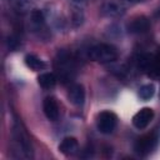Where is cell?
<instances>
[{
    "label": "cell",
    "mask_w": 160,
    "mask_h": 160,
    "mask_svg": "<svg viewBox=\"0 0 160 160\" xmlns=\"http://www.w3.org/2000/svg\"><path fill=\"white\" fill-rule=\"evenodd\" d=\"M75 1H82V0H75Z\"/></svg>",
    "instance_id": "cell-21"
},
{
    "label": "cell",
    "mask_w": 160,
    "mask_h": 160,
    "mask_svg": "<svg viewBox=\"0 0 160 160\" xmlns=\"http://www.w3.org/2000/svg\"><path fill=\"white\" fill-rule=\"evenodd\" d=\"M158 142H159V135L158 132L152 131L140 136L134 144V150L139 156H148L156 149Z\"/></svg>",
    "instance_id": "cell-3"
},
{
    "label": "cell",
    "mask_w": 160,
    "mask_h": 160,
    "mask_svg": "<svg viewBox=\"0 0 160 160\" xmlns=\"http://www.w3.org/2000/svg\"><path fill=\"white\" fill-rule=\"evenodd\" d=\"M89 58L100 64H109L118 59V50L109 44H98L89 49Z\"/></svg>",
    "instance_id": "cell-2"
},
{
    "label": "cell",
    "mask_w": 160,
    "mask_h": 160,
    "mask_svg": "<svg viewBox=\"0 0 160 160\" xmlns=\"http://www.w3.org/2000/svg\"><path fill=\"white\" fill-rule=\"evenodd\" d=\"M129 1H132V2H136V1H141V0H129Z\"/></svg>",
    "instance_id": "cell-20"
},
{
    "label": "cell",
    "mask_w": 160,
    "mask_h": 160,
    "mask_svg": "<svg viewBox=\"0 0 160 160\" xmlns=\"http://www.w3.org/2000/svg\"><path fill=\"white\" fill-rule=\"evenodd\" d=\"M104 12L109 16H119L124 12L122 8L115 2H108L105 6H104Z\"/></svg>",
    "instance_id": "cell-15"
},
{
    "label": "cell",
    "mask_w": 160,
    "mask_h": 160,
    "mask_svg": "<svg viewBox=\"0 0 160 160\" xmlns=\"http://www.w3.org/2000/svg\"><path fill=\"white\" fill-rule=\"evenodd\" d=\"M150 29V21L146 16H135L128 24V31L131 34H144Z\"/></svg>",
    "instance_id": "cell-8"
},
{
    "label": "cell",
    "mask_w": 160,
    "mask_h": 160,
    "mask_svg": "<svg viewBox=\"0 0 160 160\" xmlns=\"http://www.w3.org/2000/svg\"><path fill=\"white\" fill-rule=\"evenodd\" d=\"M154 94H155V86L152 84H145L139 89V98L144 101H148L149 99H151Z\"/></svg>",
    "instance_id": "cell-14"
},
{
    "label": "cell",
    "mask_w": 160,
    "mask_h": 160,
    "mask_svg": "<svg viewBox=\"0 0 160 160\" xmlns=\"http://www.w3.org/2000/svg\"><path fill=\"white\" fill-rule=\"evenodd\" d=\"M19 45H20V41H19V39L16 36L11 35V36L8 38V46H9L10 50H12V51L16 50L19 48Z\"/></svg>",
    "instance_id": "cell-19"
},
{
    "label": "cell",
    "mask_w": 160,
    "mask_h": 160,
    "mask_svg": "<svg viewBox=\"0 0 160 160\" xmlns=\"http://www.w3.org/2000/svg\"><path fill=\"white\" fill-rule=\"evenodd\" d=\"M42 110L45 116L50 120V121H56L59 119L60 111H59V105L55 98L52 96H48L44 99L42 101Z\"/></svg>",
    "instance_id": "cell-10"
},
{
    "label": "cell",
    "mask_w": 160,
    "mask_h": 160,
    "mask_svg": "<svg viewBox=\"0 0 160 160\" xmlns=\"http://www.w3.org/2000/svg\"><path fill=\"white\" fill-rule=\"evenodd\" d=\"M56 76L52 72H42L38 76V84L42 89H52L56 85Z\"/></svg>",
    "instance_id": "cell-13"
},
{
    "label": "cell",
    "mask_w": 160,
    "mask_h": 160,
    "mask_svg": "<svg viewBox=\"0 0 160 160\" xmlns=\"http://www.w3.org/2000/svg\"><path fill=\"white\" fill-rule=\"evenodd\" d=\"M6 1L18 12H24L28 8V1L26 0H6Z\"/></svg>",
    "instance_id": "cell-17"
},
{
    "label": "cell",
    "mask_w": 160,
    "mask_h": 160,
    "mask_svg": "<svg viewBox=\"0 0 160 160\" xmlns=\"http://www.w3.org/2000/svg\"><path fill=\"white\" fill-rule=\"evenodd\" d=\"M82 20H84V14L81 11L80 8L78 6H72V10H71V22L75 28L80 26L82 24Z\"/></svg>",
    "instance_id": "cell-16"
},
{
    "label": "cell",
    "mask_w": 160,
    "mask_h": 160,
    "mask_svg": "<svg viewBox=\"0 0 160 160\" xmlns=\"http://www.w3.org/2000/svg\"><path fill=\"white\" fill-rule=\"evenodd\" d=\"M151 75H160V50L156 55H154V68Z\"/></svg>",
    "instance_id": "cell-18"
},
{
    "label": "cell",
    "mask_w": 160,
    "mask_h": 160,
    "mask_svg": "<svg viewBox=\"0 0 160 160\" xmlns=\"http://www.w3.org/2000/svg\"><path fill=\"white\" fill-rule=\"evenodd\" d=\"M79 148V142L75 138L72 136H66L61 140V142L59 144V151L61 154H64L65 156H70L74 155L78 151Z\"/></svg>",
    "instance_id": "cell-11"
},
{
    "label": "cell",
    "mask_w": 160,
    "mask_h": 160,
    "mask_svg": "<svg viewBox=\"0 0 160 160\" xmlns=\"http://www.w3.org/2000/svg\"><path fill=\"white\" fill-rule=\"evenodd\" d=\"M12 144H14V151L19 152V156L31 159L32 158V146L30 142V139L22 126L15 121L12 125Z\"/></svg>",
    "instance_id": "cell-1"
},
{
    "label": "cell",
    "mask_w": 160,
    "mask_h": 160,
    "mask_svg": "<svg viewBox=\"0 0 160 160\" xmlns=\"http://www.w3.org/2000/svg\"><path fill=\"white\" fill-rule=\"evenodd\" d=\"M56 68H58L60 80L65 82L66 80L71 79L72 70H74V62H72L71 55L68 51H59L58 58H56Z\"/></svg>",
    "instance_id": "cell-4"
},
{
    "label": "cell",
    "mask_w": 160,
    "mask_h": 160,
    "mask_svg": "<svg viewBox=\"0 0 160 160\" xmlns=\"http://www.w3.org/2000/svg\"><path fill=\"white\" fill-rule=\"evenodd\" d=\"M68 98H69V101L80 108L84 105L85 102V89L81 84H72L70 88H69V91H68Z\"/></svg>",
    "instance_id": "cell-9"
},
{
    "label": "cell",
    "mask_w": 160,
    "mask_h": 160,
    "mask_svg": "<svg viewBox=\"0 0 160 160\" xmlns=\"http://www.w3.org/2000/svg\"><path fill=\"white\" fill-rule=\"evenodd\" d=\"M159 15H160V9H159Z\"/></svg>",
    "instance_id": "cell-22"
},
{
    "label": "cell",
    "mask_w": 160,
    "mask_h": 160,
    "mask_svg": "<svg viewBox=\"0 0 160 160\" xmlns=\"http://www.w3.org/2000/svg\"><path fill=\"white\" fill-rule=\"evenodd\" d=\"M30 22H31V29L36 34L38 38L40 39H48L49 38V31L48 26L45 22V18L40 10H32L30 14Z\"/></svg>",
    "instance_id": "cell-6"
},
{
    "label": "cell",
    "mask_w": 160,
    "mask_h": 160,
    "mask_svg": "<svg viewBox=\"0 0 160 160\" xmlns=\"http://www.w3.org/2000/svg\"><path fill=\"white\" fill-rule=\"evenodd\" d=\"M152 119H154V110L151 108H142L132 116V125L136 129L142 130L148 128V125L151 122Z\"/></svg>",
    "instance_id": "cell-7"
},
{
    "label": "cell",
    "mask_w": 160,
    "mask_h": 160,
    "mask_svg": "<svg viewBox=\"0 0 160 160\" xmlns=\"http://www.w3.org/2000/svg\"><path fill=\"white\" fill-rule=\"evenodd\" d=\"M118 124V116L112 111H101L96 118V126L101 134H111Z\"/></svg>",
    "instance_id": "cell-5"
},
{
    "label": "cell",
    "mask_w": 160,
    "mask_h": 160,
    "mask_svg": "<svg viewBox=\"0 0 160 160\" xmlns=\"http://www.w3.org/2000/svg\"><path fill=\"white\" fill-rule=\"evenodd\" d=\"M25 65L34 71H40L46 68V64L34 54H29L25 56Z\"/></svg>",
    "instance_id": "cell-12"
}]
</instances>
